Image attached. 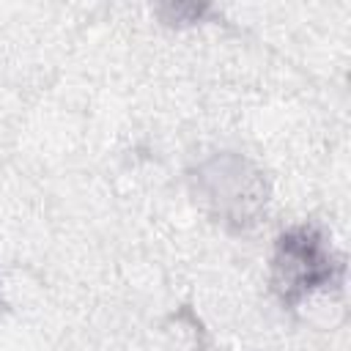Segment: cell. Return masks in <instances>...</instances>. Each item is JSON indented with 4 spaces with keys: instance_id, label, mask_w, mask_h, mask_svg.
Listing matches in <instances>:
<instances>
[{
    "instance_id": "obj_1",
    "label": "cell",
    "mask_w": 351,
    "mask_h": 351,
    "mask_svg": "<svg viewBox=\"0 0 351 351\" xmlns=\"http://www.w3.org/2000/svg\"><path fill=\"white\" fill-rule=\"evenodd\" d=\"M195 200L228 233H250L269 208L266 173L239 151H217L189 170Z\"/></svg>"
},
{
    "instance_id": "obj_2",
    "label": "cell",
    "mask_w": 351,
    "mask_h": 351,
    "mask_svg": "<svg viewBox=\"0 0 351 351\" xmlns=\"http://www.w3.org/2000/svg\"><path fill=\"white\" fill-rule=\"evenodd\" d=\"M346 261L332 247L326 230L315 222L285 228L274 239L269 261V285L285 310H296L304 299L343 285Z\"/></svg>"
},
{
    "instance_id": "obj_3",
    "label": "cell",
    "mask_w": 351,
    "mask_h": 351,
    "mask_svg": "<svg viewBox=\"0 0 351 351\" xmlns=\"http://www.w3.org/2000/svg\"><path fill=\"white\" fill-rule=\"evenodd\" d=\"M156 14L162 16L165 25L173 27H184V25H197L211 14V5L206 3H165L156 8Z\"/></svg>"
},
{
    "instance_id": "obj_4",
    "label": "cell",
    "mask_w": 351,
    "mask_h": 351,
    "mask_svg": "<svg viewBox=\"0 0 351 351\" xmlns=\"http://www.w3.org/2000/svg\"><path fill=\"white\" fill-rule=\"evenodd\" d=\"M0 310H3V280H0Z\"/></svg>"
}]
</instances>
